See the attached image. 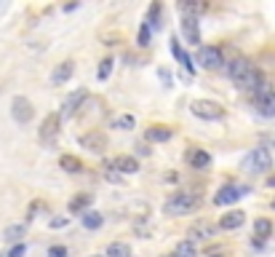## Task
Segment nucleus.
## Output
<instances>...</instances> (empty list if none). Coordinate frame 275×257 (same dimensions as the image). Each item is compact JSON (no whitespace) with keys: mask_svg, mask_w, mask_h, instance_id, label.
I'll return each mask as SVG.
<instances>
[{"mask_svg":"<svg viewBox=\"0 0 275 257\" xmlns=\"http://www.w3.org/2000/svg\"><path fill=\"white\" fill-rule=\"evenodd\" d=\"M227 75H230L233 83L238 89H243V91H259L262 86H265L262 73L248 59H243V56H238V59H233L230 65H227Z\"/></svg>","mask_w":275,"mask_h":257,"instance_id":"nucleus-1","label":"nucleus"},{"mask_svg":"<svg viewBox=\"0 0 275 257\" xmlns=\"http://www.w3.org/2000/svg\"><path fill=\"white\" fill-rule=\"evenodd\" d=\"M198 204H200V196H195V193H174L169 201L163 204V212L179 217V215H190Z\"/></svg>","mask_w":275,"mask_h":257,"instance_id":"nucleus-2","label":"nucleus"},{"mask_svg":"<svg viewBox=\"0 0 275 257\" xmlns=\"http://www.w3.org/2000/svg\"><path fill=\"white\" fill-rule=\"evenodd\" d=\"M246 169L254 172V174H259V172H270V169H272V153H270L267 147L251 150L248 158H246Z\"/></svg>","mask_w":275,"mask_h":257,"instance_id":"nucleus-3","label":"nucleus"},{"mask_svg":"<svg viewBox=\"0 0 275 257\" xmlns=\"http://www.w3.org/2000/svg\"><path fill=\"white\" fill-rule=\"evenodd\" d=\"M198 65L206 70H222L224 67V54L217 46H200L198 51Z\"/></svg>","mask_w":275,"mask_h":257,"instance_id":"nucleus-4","label":"nucleus"},{"mask_svg":"<svg viewBox=\"0 0 275 257\" xmlns=\"http://www.w3.org/2000/svg\"><path fill=\"white\" fill-rule=\"evenodd\" d=\"M190 110H193V115H198V118L203 121H219L222 118V108L217 102H211V99H195L193 104H190Z\"/></svg>","mask_w":275,"mask_h":257,"instance_id":"nucleus-5","label":"nucleus"},{"mask_svg":"<svg viewBox=\"0 0 275 257\" xmlns=\"http://www.w3.org/2000/svg\"><path fill=\"white\" fill-rule=\"evenodd\" d=\"M257 110L265 118H275V91L270 86H262L257 91Z\"/></svg>","mask_w":275,"mask_h":257,"instance_id":"nucleus-6","label":"nucleus"},{"mask_svg":"<svg viewBox=\"0 0 275 257\" xmlns=\"http://www.w3.org/2000/svg\"><path fill=\"white\" fill-rule=\"evenodd\" d=\"M80 145L86 147L88 153L102 156L104 150H107V134H104V132H88V134H83V137H80Z\"/></svg>","mask_w":275,"mask_h":257,"instance_id":"nucleus-7","label":"nucleus"},{"mask_svg":"<svg viewBox=\"0 0 275 257\" xmlns=\"http://www.w3.org/2000/svg\"><path fill=\"white\" fill-rule=\"evenodd\" d=\"M246 196V188H241V185H224V188L214 196V204L217 206H227V204H235L238 198Z\"/></svg>","mask_w":275,"mask_h":257,"instance_id":"nucleus-8","label":"nucleus"},{"mask_svg":"<svg viewBox=\"0 0 275 257\" xmlns=\"http://www.w3.org/2000/svg\"><path fill=\"white\" fill-rule=\"evenodd\" d=\"M11 115H14L16 123H27V121H32V104H30V99L16 97L14 102H11Z\"/></svg>","mask_w":275,"mask_h":257,"instance_id":"nucleus-9","label":"nucleus"},{"mask_svg":"<svg viewBox=\"0 0 275 257\" xmlns=\"http://www.w3.org/2000/svg\"><path fill=\"white\" fill-rule=\"evenodd\" d=\"M59 123H62V115L59 113H51L49 118L43 121V126H40V139L43 142H51V139L59 134Z\"/></svg>","mask_w":275,"mask_h":257,"instance_id":"nucleus-10","label":"nucleus"},{"mask_svg":"<svg viewBox=\"0 0 275 257\" xmlns=\"http://www.w3.org/2000/svg\"><path fill=\"white\" fill-rule=\"evenodd\" d=\"M86 97H88V94H86L83 89H80V91H75V94H70V97H67V102H64V108H62V113H59V115H62V118H70V115H75V113H78V108H80L83 102H86Z\"/></svg>","mask_w":275,"mask_h":257,"instance_id":"nucleus-11","label":"nucleus"},{"mask_svg":"<svg viewBox=\"0 0 275 257\" xmlns=\"http://www.w3.org/2000/svg\"><path fill=\"white\" fill-rule=\"evenodd\" d=\"M243 223H246V212L235 209V212H227V215L219 220V228H222V230H235V228H241Z\"/></svg>","mask_w":275,"mask_h":257,"instance_id":"nucleus-12","label":"nucleus"},{"mask_svg":"<svg viewBox=\"0 0 275 257\" xmlns=\"http://www.w3.org/2000/svg\"><path fill=\"white\" fill-rule=\"evenodd\" d=\"M190 236H195V239H214V236H217V225L209 223V220H198V223L190 228Z\"/></svg>","mask_w":275,"mask_h":257,"instance_id":"nucleus-13","label":"nucleus"},{"mask_svg":"<svg viewBox=\"0 0 275 257\" xmlns=\"http://www.w3.org/2000/svg\"><path fill=\"white\" fill-rule=\"evenodd\" d=\"M73 73H75V65H73V62H62V65H56L54 75H51V83H54V86H62L64 80L73 78Z\"/></svg>","mask_w":275,"mask_h":257,"instance_id":"nucleus-14","label":"nucleus"},{"mask_svg":"<svg viewBox=\"0 0 275 257\" xmlns=\"http://www.w3.org/2000/svg\"><path fill=\"white\" fill-rule=\"evenodd\" d=\"M171 137H174V128H169V126H150L147 128L150 142H169Z\"/></svg>","mask_w":275,"mask_h":257,"instance_id":"nucleus-15","label":"nucleus"},{"mask_svg":"<svg viewBox=\"0 0 275 257\" xmlns=\"http://www.w3.org/2000/svg\"><path fill=\"white\" fill-rule=\"evenodd\" d=\"M182 30H185V38H187L190 43H200V30H198L195 16H185V19H182Z\"/></svg>","mask_w":275,"mask_h":257,"instance_id":"nucleus-16","label":"nucleus"},{"mask_svg":"<svg viewBox=\"0 0 275 257\" xmlns=\"http://www.w3.org/2000/svg\"><path fill=\"white\" fill-rule=\"evenodd\" d=\"M112 169L123 172V174H134V172H139V163H136V158H131V156H121V158L112 161Z\"/></svg>","mask_w":275,"mask_h":257,"instance_id":"nucleus-17","label":"nucleus"},{"mask_svg":"<svg viewBox=\"0 0 275 257\" xmlns=\"http://www.w3.org/2000/svg\"><path fill=\"white\" fill-rule=\"evenodd\" d=\"M174 257H198V247H195V241H179L176 244V249H174Z\"/></svg>","mask_w":275,"mask_h":257,"instance_id":"nucleus-18","label":"nucleus"},{"mask_svg":"<svg viewBox=\"0 0 275 257\" xmlns=\"http://www.w3.org/2000/svg\"><path fill=\"white\" fill-rule=\"evenodd\" d=\"M91 201H94V196H91V193H80V196H75L73 201H70V212H75V215H78V212H83V209H86Z\"/></svg>","mask_w":275,"mask_h":257,"instance_id":"nucleus-19","label":"nucleus"},{"mask_svg":"<svg viewBox=\"0 0 275 257\" xmlns=\"http://www.w3.org/2000/svg\"><path fill=\"white\" fill-rule=\"evenodd\" d=\"M59 163H62V169H64V172H70V174L83 172V163H80L75 156H62V158H59Z\"/></svg>","mask_w":275,"mask_h":257,"instance_id":"nucleus-20","label":"nucleus"},{"mask_svg":"<svg viewBox=\"0 0 275 257\" xmlns=\"http://www.w3.org/2000/svg\"><path fill=\"white\" fill-rule=\"evenodd\" d=\"M107 257H131V247L123 241H115L107 247Z\"/></svg>","mask_w":275,"mask_h":257,"instance_id":"nucleus-21","label":"nucleus"},{"mask_svg":"<svg viewBox=\"0 0 275 257\" xmlns=\"http://www.w3.org/2000/svg\"><path fill=\"white\" fill-rule=\"evenodd\" d=\"M112 126L115 128H121V132H131V128L136 126V118L131 113H126V115H118V118L112 121Z\"/></svg>","mask_w":275,"mask_h":257,"instance_id":"nucleus-22","label":"nucleus"},{"mask_svg":"<svg viewBox=\"0 0 275 257\" xmlns=\"http://www.w3.org/2000/svg\"><path fill=\"white\" fill-rule=\"evenodd\" d=\"M171 54H174V56H176V59H179V62H182V65L187 67V70H193V67H195V65H193V59H190V56H187V54L182 51V46H179V40H176V38L171 40Z\"/></svg>","mask_w":275,"mask_h":257,"instance_id":"nucleus-23","label":"nucleus"},{"mask_svg":"<svg viewBox=\"0 0 275 257\" xmlns=\"http://www.w3.org/2000/svg\"><path fill=\"white\" fill-rule=\"evenodd\" d=\"M190 163H193L195 169H206L209 163H211V156L206 153V150H195V153L190 156Z\"/></svg>","mask_w":275,"mask_h":257,"instance_id":"nucleus-24","label":"nucleus"},{"mask_svg":"<svg viewBox=\"0 0 275 257\" xmlns=\"http://www.w3.org/2000/svg\"><path fill=\"white\" fill-rule=\"evenodd\" d=\"M102 223H104V217H102L99 212H86V215H83V225H86L88 230L102 228Z\"/></svg>","mask_w":275,"mask_h":257,"instance_id":"nucleus-25","label":"nucleus"},{"mask_svg":"<svg viewBox=\"0 0 275 257\" xmlns=\"http://www.w3.org/2000/svg\"><path fill=\"white\" fill-rule=\"evenodd\" d=\"M254 233H257L259 239H267L270 233H272V223H270V220H265V217L257 220V223H254Z\"/></svg>","mask_w":275,"mask_h":257,"instance_id":"nucleus-26","label":"nucleus"},{"mask_svg":"<svg viewBox=\"0 0 275 257\" xmlns=\"http://www.w3.org/2000/svg\"><path fill=\"white\" fill-rule=\"evenodd\" d=\"M112 65H115L112 59H102V62H99V73H97V75H99V80H107V78H110Z\"/></svg>","mask_w":275,"mask_h":257,"instance_id":"nucleus-27","label":"nucleus"},{"mask_svg":"<svg viewBox=\"0 0 275 257\" xmlns=\"http://www.w3.org/2000/svg\"><path fill=\"white\" fill-rule=\"evenodd\" d=\"M25 230H27V225L21 223V225H11L8 230H6V239H11V241H16L19 236H25Z\"/></svg>","mask_w":275,"mask_h":257,"instance_id":"nucleus-28","label":"nucleus"},{"mask_svg":"<svg viewBox=\"0 0 275 257\" xmlns=\"http://www.w3.org/2000/svg\"><path fill=\"white\" fill-rule=\"evenodd\" d=\"M139 46H150V25H142V30H139Z\"/></svg>","mask_w":275,"mask_h":257,"instance_id":"nucleus-29","label":"nucleus"},{"mask_svg":"<svg viewBox=\"0 0 275 257\" xmlns=\"http://www.w3.org/2000/svg\"><path fill=\"white\" fill-rule=\"evenodd\" d=\"M49 257H67V247H59L56 244V247L49 249Z\"/></svg>","mask_w":275,"mask_h":257,"instance_id":"nucleus-30","label":"nucleus"},{"mask_svg":"<svg viewBox=\"0 0 275 257\" xmlns=\"http://www.w3.org/2000/svg\"><path fill=\"white\" fill-rule=\"evenodd\" d=\"M25 252H27V247H25V244H16V247L8 252V257H25Z\"/></svg>","mask_w":275,"mask_h":257,"instance_id":"nucleus-31","label":"nucleus"},{"mask_svg":"<svg viewBox=\"0 0 275 257\" xmlns=\"http://www.w3.org/2000/svg\"><path fill=\"white\" fill-rule=\"evenodd\" d=\"M67 223H70V217H54L51 220V228H64Z\"/></svg>","mask_w":275,"mask_h":257,"instance_id":"nucleus-32","label":"nucleus"},{"mask_svg":"<svg viewBox=\"0 0 275 257\" xmlns=\"http://www.w3.org/2000/svg\"><path fill=\"white\" fill-rule=\"evenodd\" d=\"M267 185H270V188H275V174H272V177L267 180Z\"/></svg>","mask_w":275,"mask_h":257,"instance_id":"nucleus-33","label":"nucleus"},{"mask_svg":"<svg viewBox=\"0 0 275 257\" xmlns=\"http://www.w3.org/2000/svg\"><path fill=\"white\" fill-rule=\"evenodd\" d=\"M265 139H267V142H272V145H275V137H265Z\"/></svg>","mask_w":275,"mask_h":257,"instance_id":"nucleus-34","label":"nucleus"},{"mask_svg":"<svg viewBox=\"0 0 275 257\" xmlns=\"http://www.w3.org/2000/svg\"><path fill=\"white\" fill-rule=\"evenodd\" d=\"M91 257H107V254H91Z\"/></svg>","mask_w":275,"mask_h":257,"instance_id":"nucleus-35","label":"nucleus"},{"mask_svg":"<svg viewBox=\"0 0 275 257\" xmlns=\"http://www.w3.org/2000/svg\"><path fill=\"white\" fill-rule=\"evenodd\" d=\"M211 257H222V254H211Z\"/></svg>","mask_w":275,"mask_h":257,"instance_id":"nucleus-36","label":"nucleus"},{"mask_svg":"<svg viewBox=\"0 0 275 257\" xmlns=\"http://www.w3.org/2000/svg\"><path fill=\"white\" fill-rule=\"evenodd\" d=\"M272 209H275V201H272Z\"/></svg>","mask_w":275,"mask_h":257,"instance_id":"nucleus-37","label":"nucleus"},{"mask_svg":"<svg viewBox=\"0 0 275 257\" xmlns=\"http://www.w3.org/2000/svg\"><path fill=\"white\" fill-rule=\"evenodd\" d=\"M0 257H3V254H0Z\"/></svg>","mask_w":275,"mask_h":257,"instance_id":"nucleus-38","label":"nucleus"},{"mask_svg":"<svg viewBox=\"0 0 275 257\" xmlns=\"http://www.w3.org/2000/svg\"><path fill=\"white\" fill-rule=\"evenodd\" d=\"M171 257H174V254H171Z\"/></svg>","mask_w":275,"mask_h":257,"instance_id":"nucleus-39","label":"nucleus"}]
</instances>
